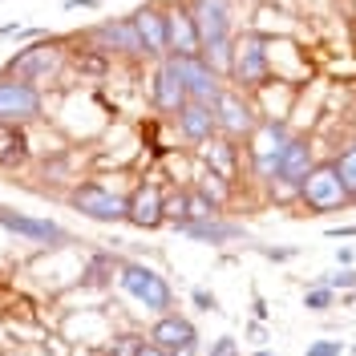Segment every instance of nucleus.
Here are the masks:
<instances>
[{"mask_svg":"<svg viewBox=\"0 0 356 356\" xmlns=\"http://www.w3.org/2000/svg\"><path fill=\"white\" fill-rule=\"evenodd\" d=\"M44 118V89L33 81H21L13 73H0V122L33 126Z\"/></svg>","mask_w":356,"mask_h":356,"instance_id":"0eeeda50","label":"nucleus"},{"mask_svg":"<svg viewBox=\"0 0 356 356\" xmlns=\"http://www.w3.org/2000/svg\"><path fill=\"white\" fill-rule=\"evenodd\" d=\"M178 61V73H182V81H186V93H191V102H207V106H215V97L222 93V73L202 61V53H191V57H175Z\"/></svg>","mask_w":356,"mask_h":356,"instance_id":"f8f14e48","label":"nucleus"},{"mask_svg":"<svg viewBox=\"0 0 356 356\" xmlns=\"http://www.w3.org/2000/svg\"><path fill=\"white\" fill-rule=\"evenodd\" d=\"M211 215H222V207L211 195H202L199 186H186V219L182 222H195V219H211Z\"/></svg>","mask_w":356,"mask_h":356,"instance_id":"a878e982","label":"nucleus"},{"mask_svg":"<svg viewBox=\"0 0 356 356\" xmlns=\"http://www.w3.org/2000/svg\"><path fill=\"white\" fill-rule=\"evenodd\" d=\"M186 102H191V93H186V81L178 73V61L175 57L154 61V73H150V106L158 113H166V118H175Z\"/></svg>","mask_w":356,"mask_h":356,"instance_id":"9b49d317","label":"nucleus"},{"mask_svg":"<svg viewBox=\"0 0 356 356\" xmlns=\"http://www.w3.org/2000/svg\"><path fill=\"white\" fill-rule=\"evenodd\" d=\"M195 186H199L202 195H211L219 207H227V202H231V178L219 175V170H211V166L199 175V182H195Z\"/></svg>","mask_w":356,"mask_h":356,"instance_id":"bb28decb","label":"nucleus"},{"mask_svg":"<svg viewBox=\"0 0 356 356\" xmlns=\"http://www.w3.org/2000/svg\"><path fill=\"white\" fill-rule=\"evenodd\" d=\"M300 202L308 207V215H332V211H344L353 195L344 186V178L336 170V162H316L308 170V178L300 182Z\"/></svg>","mask_w":356,"mask_h":356,"instance_id":"7ed1b4c3","label":"nucleus"},{"mask_svg":"<svg viewBox=\"0 0 356 356\" xmlns=\"http://www.w3.org/2000/svg\"><path fill=\"white\" fill-rule=\"evenodd\" d=\"M207 356H239V344H235V336H219L215 344H211V353Z\"/></svg>","mask_w":356,"mask_h":356,"instance_id":"c9c22d12","label":"nucleus"},{"mask_svg":"<svg viewBox=\"0 0 356 356\" xmlns=\"http://www.w3.org/2000/svg\"><path fill=\"white\" fill-rule=\"evenodd\" d=\"M202 150V162L211 166V170H219V175H227L231 182H235V175H239V142L235 138H211L207 146H199Z\"/></svg>","mask_w":356,"mask_h":356,"instance_id":"4be33fe9","label":"nucleus"},{"mask_svg":"<svg viewBox=\"0 0 356 356\" xmlns=\"http://www.w3.org/2000/svg\"><path fill=\"white\" fill-rule=\"evenodd\" d=\"M166 37H170V57H191V53L202 49L199 24L191 17L186 0L182 4H166Z\"/></svg>","mask_w":356,"mask_h":356,"instance_id":"a211bd4d","label":"nucleus"},{"mask_svg":"<svg viewBox=\"0 0 356 356\" xmlns=\"http://www.w3.org/2000/svg\"><path fill=\"white\" fill-rule=\"evenodd\" d=\"M162 215H166V222H170V227L186 219V191H175V195H162Z\"/></svg>","mask_w":356,"mask_h":356,"instance_id":"c756f323","label":"nucleus"},{"mask_svg":"<svg viewBox=\"0 0 356 356\" xmlns=\"http://www.w3.org/2000/svg\"><path fill=\"white\" fill-rule=\"evenodd\" d=\"M344 353V340H312L304 356H340Z\"/></svg>","mask_w":356,"mask_h":356,"instance_id":"473e14b6","label":"nucleus"},{"mask_svg":"<svg viewBox=\"0 0 356 356\" xmlns=\"http://www.w3.org/2000/svg\"><path fill=\"white\" fill-rule=\"evenodd\" d=\"M150 340H154L158 348H166V353L199 348V328H195L186 316H178V312H162L154 320V328H150Z\"/></svg>","mask_w":356,"mask_h":356,"instance_id":"6ab92c4d","label":"nucleus"},{"mask_svg":"<svg viewBox=\"0 0 356 356\" xmlns=\"http://www.w3.org/2000/svg\"><path fill=\"white\" fill-rule=\"evenodd\" d=\"M178 235L195 239V243H211V247H222V243H239L247 239L243 222H231L222 215H211V219H195V222H175Z\"/></svg>","mask_w":356,"mask_h":356,"instance_id":"f3484780","label":"nucleus"},{"mask_svg":"<svg viewBox=\"0 0 356 356\" xmlns=\"http://www.w3.org/2000/svg\"><path fill=\"white\" fill-rule=\"evenodd\" d=\"M126 222L138 227V231H154V227L166 222V215H162V191L154 182H138L126 195Z\"/></svg>","mask_w":356,"mask_h":356,"instance_id":"ddd939ff","label":"nucleus"},{"mask_svg":"<svg viewBox=\"0 0 356 356\" xmlns=\"http://www.w3.org/2000/svg\"><path fill=\"white\" fill-rule=\"evenodd\" d=\"M328 235H332V239H356V222H348V227H332Z\"/></svg>","mask_w":356,"mask_h":356,"instance_id":"4c0bfd02","label":"nucleus"},{"mask_svg":"<svg viewBox=\"0 0 356 356\" xmlns=\"http://www.w3.org/2000/svg\"><path fill=\"white\" fill-rule=\"evenodd\" d=\"M61 37H37V41H29L24 49H17L0 73H13V77H21V81H33V86H44V81H57L61 77V69L69 65V49H61Z\"/></svg>","mask_w":356,"mask_h":356,"instance_id":"f257e3e1","label":"nucleus"},{"mask_svg":"<svg viewBox=\"0 0 356 356\" xmlns=\"http://www.w3.org/2000/svg\"><path fill=\"white\" fill-rule=\"evenodd\" d=\"M65 202L89 222H106V227L126 222V195H122V191H110V186H102V182H93V178L77 182V186L65 195Z\"/></svg>","mask_w":356,"mask_h":356,"instance_id":"20e7f679","label":"nucleus"},{"mask_svg":"<svg viewBox=\"0 0 356 356\" xmlns=\"http://www.w3.org/2000/svg\"><path fill=\"white\" fill-rule=\"evenodd\" d=\"M255 356H275V353H255Z\"/></svg>","mask_w":356,"mask_h":356,"instance_id":"79ce46f5","label":"nucleus"},{"mask_svg":"<svg viewBox=\"0 0 356 356\" xmlns=\"http://www.w3.org/2000/svg\"><path fill=\"white\" fill-rule=\"evenodd\" d=\"M353 356H356V344H353Z\"/></svg>","mask_w":356,"mask_h":356,"instance_id":"37998d69","label":"nucleus"},{"mask_svg":"<svg viewBox=\"0 0 356 356\" xmlns=\"http://www.w3.org/2000/svg\"><path fill=\"white\" fill-rule=\"evenodd\" d=\"M175 126H178V138H182L186 146H207V142L219 134L215 106H207V102H186V106L175 113Z\"/></svg>","mask_w":356,"mask_h":356,"instance_id":"4468645a","label":"nucleus"},{"mask_svg":"<svg viewBox=\"0 0 356 356\" xmlns=\"http://www.w3.org/2000/svg\"><path fill=\"white\" fill-rule=\"evenodd\" d=\"M259 255H267L271 264H288V259H296L300 251H296V247H259Z\"/></svg>","mask_w":356,"mask_h":356,"instance_id":"72a5a7b5","label":"nucleus"},{"mask_svg":"<svg viewBox=\"0 0 356 356\" xmlns=\"http://www.w3.org/2000/svg\"><path fill=\"white\" fill-rule=\"evenodd\" d=\"M77 41L86 44V49H69V61L77 65V73H81V77H93V81H102V77H106V73L113 69V57H110V53H102V49H93V44H89L81 33H77Z\"/></svg>","mask_w":356,"mask_h":356,"instance_id":"5701e85b","label":"nucleus"},{"mask_svg":"<svg viewBox=\"0 0 356 356\" xmlns=\"http://www.w3.org/2000/svg\"><path fill=\"white\" fill-rule=\"evenodd\" d=\"M215 122H219L222 138L243 142V138H251V134H255V126H259V113H255V106L243 97V89L222 86V93L215 97Z\"/></svg>","mask_w":356,"mask_h":356,"instance_id":"1a4fd4ad","label":"nucleus"},{"mask_svg":"<svg viewBox=\"0 0 356 356\" xmlns=\"http://www.w3.org/2000/svg\"><path fill=\"white\" fill-rule=\"evenodd\" d=\"M235 89H264L271 81V49L264 33H239L235 37V65H231Z\"/></svg>","mask_w":356,"mask_h":356,"instance_id":"39448f33","label":"nucleus"},{"mask_svg":"<svg viewBox=\"0 0 356 356\" xmlns=\"http://www.w3.org/2000/svg\"><path fill=\"white\" fill-rule=\"evenodd\" d=\"M0 227H4L8 235H17V239H24V243H37V247L73 243V235H69L61 222L37 219V215H21V211H13V207H0Z\"/></svg>","mask_w":356,"mask_h":356,"instance_id":"9d476101","label":"nucleus"},{"mask_svg":"<svg viewBox=\"0 0 356 356\" xmlns=\"http://www.w3.org/2000/svg\"><path fill=\"white\" fill-rule=\"evenodd\" d=\"M312 166H316L312 142L304 138V134H291L288 146H284V154H280V170H275V178H284V182H291V186H300V182L308 178Z\"/></svg>","mask_w":356,"mask_h":356,"instance_id":"412c9836","label":"nucleus"},{"mask_svg":"<svg viewBox=\"0 0 356 356\" xmlns=\"http://www.w3.org/2000/svg\"><path fill=\"white\" fill-rule=\"evenodd\" d=\"M332 162H336V170H340V178H344V186H348V195L356 202V142H348Z\"/></svg>","mask_w":356,"mask_h":356,"instance_id":"cd10ccee","label":"nucleus"},{"mask_svg":"<svg viewBox=\"0 0 356 356\" xmlns=\"http://www.w3.org/2000/svg\"><path fill=\"white\" fill-rule=\"evenodd\" d=\"M118 264H122V259H118L113 251H93V255L86 259L81 284H86V288H106V284L113 280V271H118Z\"/></svg>","mask_w":356,"mask_h":356,"instance_id":"b1692460","label":"nucleus"},{"mask_svg":"<svg viewBox=\"0 0 356 356\" xmlns=\"http://www.w3.org/2000/svg\"><path fill=\"white\" fill-rule=\"evenodd\" d=\"M191 17L199 24L202 41H215V37H231L235 29V4L231 0H186Z\"/></svg>","mask_w":356,"mask_h":356,"instance_id":"2eb2a0df","label":"nucleus"},{"mask_svg":"<svg viewBox=\"0 0 356 356\" xmlns=\"http://www.w3.org/2000/svg\"><path fill=\"white\" fill-rule=\"evenodd\" d=\"M73 8H102V0H65V13Z\"/></svg>","mask_w":356,"mask_h":356,"instance_id":"58836bf2","label":"nucleus"},{"mask_svg":"<svg viewBox=\"0 0 356 356\" xmlns=\"http://www.w3.org/2000/svg\"><path fill=\"white\" fill-rule=\"evenodd\" d=\"M33 162V142H29V130L17 126V122H0V170L17 175Z\"/></svg>","mask_w":356,"mask_h":356,"instance_id":"aec40b11","label":"nucleus"},{"mask_svg":"<svg viewBox=\"0 0 356 356\" xmlns=\"http://www.w3.org/2000/svg\"><path fill=\"white\" fill-rule=\"evenodd\" d=\"M81 37L93 49L110 53V57H126V61H142L146 57V44H142L138 29H134V17H106V21L81 29Z\"/></svg>","mask_w":356,"mask_h":356,"instance_id":"423d86ee","label":"nucleus"},{"mask_svg":"<svg viewBox=\"0 0 356 356\" xmlns=\"http://www.w3.org/2000/svg\"><path fill=\"white\" fill-rule=\"evenodd\" d=\"M191 304H195V308H202V312H215V308H219V300H215L207 288H191Z\"/></svg>","mask_w":356,"mask_h":356,"instance_id":"f704fd0d","label":"nucleus"},{"mask_svg":"<svg viewBox=\"0 0 356 356\" xmlns=\"http://www.w3.org/2000/svg\"><path fill=\"white\" fill-rule=\"evenodd\" d=\"M199 348H178V353H170V356H195Z\"/></svg>","mask_w":356,"mask_h":356,"instance_id":"a19ab883","label":"nucleus"},{"mask_svg":"<svg viewBox=\"0 0 356 356\" xmlns=\"http://www.w3.org/2000/svg\"><path fill=\"white\" fill-rule=\"evenodd\" d=\"M332 304H336V291L328 288L324 280H316V284L304 291V308H308V312H328Z\"/></svg>","mask_w":356,"mask_h":356,"instance_id":"c85d7f7f","label":"nucleus"},{"mask_svg":"<svg viewBox=\"0 0 356 356\" xmlns=\"http://www.w3.org/2000/svg\"><path fill=\"white\" fill-rule=\"evenodd\" d=\"M202 61L222 73V77H231V65H235V37H215V41H202Z\"/></svg>","mask_w":356,"mask_h":356,"instance_id":"393cba45","label":"nucleus"},{"mask_svg":"<svg viewBox=\"0 0 356 356\" xmlns=\"http://www.w3.org/2000/svg\"><path fill=\"white\" fill-rule=\"evenodd\" d=\"M118 288L126 291L130 300H138L146 312H175V288L166 284V275L158 267L142 264V259H122L118 264Z\"/></svg>","mask_w":356,"mask_h":356,"instance_id":"f03ea898","label":"nucleus"},{"mask_svg":"<svg viewBox=\"0 0 356 356\" xmlns=\"http://www.w3.org/2000/svg\"><path fill=\"white\" fill-rule=\"evenodd\" d=\"M332 291H356V267H336L332 275H320Z\"/></svg>","mask_w":356,"mask_h":356,"instance_id":"7c9ffc66","label":"nucleus"},{"mask_svg":"<svg viewBox=\"0 0 356 356\" xmlns=\"http://www.w3.org/2000/svg\"><path fill=\"white\" fill-rule=\"evenodd\" d=\"M291 130L284 122H275V118H267L255 126V134L247 138L251 142V175L259 178V182H271L275 170H280V154H284V146H288Z\"/></svg>","mask_w":356,"mask_h":356,"instance_id":"6e6552de","label":"nucleus"},{"mask_svg":"<svg viewBox=\"0 0 356 356\" xmlns=\"http://www.w3.org/2000/svg\"><path fill=\"white\" fill-rule=\"evenodd\" d=\"M134 356H170V353H166V348H158L154 340H142V348H138Z\"/></svg>","mask_w":356,"mask_h":356,"instance_id":"e433bc0d","label":"nucleus"},{"mask_svg":"<svg viewBox=\"0 0 356 356\" xmlns=\"http://www.w3.org/2000/svg\"><path fill=\"white\" fill-rule=\"evenodd\" d=\"M134 17V29H138V37L146 44V57L150 61H162V57H170V37H166V8H158V4H142Z\"/></svg>","mask_w":356,"mask_h":356,"instance_id":"dca6fc26","label":"nucleus"},{"mask_svg":"<svg viewBox=\"0 0 356 356\" xmlns=\"http://www.w3.org/2000/svg\"><path fill=\"white\" fill-rule=\"evenodd\" d=\"M353 259H356L353 247H340V251H336V264H340V267H353Z\"/></svg>","mask_w":356,"mask_h":356,"instance_id":"ea45409f","label":"nucleus"},{"mask_svg":"<svg viewBox=\"0 0 356 356\" xmlns=\"http://www.w3.org/2000/svg\"><path fill=\"white\" fill-rule=\"evenodd\" d=\"M142 348V336H134V332H126V336H118L113 340V348H110V356H134Z\"/></svg>","mask_w":356,"mask_h":356,"instance_id":"2f4dec72","label":"nucleus"}]
</instances>
